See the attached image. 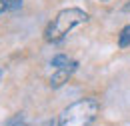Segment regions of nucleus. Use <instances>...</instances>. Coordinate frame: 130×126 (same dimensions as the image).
Here are the masks:
<instances>
[{"instance_id": "obj_10", "label": "nucleus", "mask_w": 130, "mask_h": 126, "mask_svg": "<svg viewBox=\"0 0 130 126\" xmlns=\"http://www.w3.org/2000/svg\"><path fill=\"white\" fill-rule=\"evenodd\" d=\"M98 2H108V0H98Z\"/></svg>"}, {"instance_id": "obj_7", "label": "nucleus", "mask_w": 130, "mask_h": 126, "mask_svg": "<svg viewBox=\"0 0 130 126\" xmlns=\"http://www.w3.org/2000/svg\"><path fill=\"white\" fill-rule=\"evenodd\" d=\"M72 60L66 56V54H56L52 60H50V64L54 66V68H62V66H66V64H70Z\"/></svg>"}, {"instance_id": "obj_3", "label": "nucleus", "mask_w": 130, "mask_h": 126, "mask_svg": "<svg viewBox=\"0 0 130 126\" xmlns=\"http://www.w3.org/2000/svg\"><path fill=\"white\" fill-rule=\"evenodd\" d=\"M76 68H78V62L76 60H72L70 64H66L62 68H54V72H52V76H50V88H60L62 84H66L70 76L76 72Z\"/></svg>"}, {"instance_id": "obj_4", "label": "nucleus", "mask_w": 130, "mask_h": 126, "mask_svg": "<svg viewBox=\"0 0 130 126\" xmlns=\"http://www.w3.org/2000/svg\"><path fill=\"white\" fill-rule=\"evenodd\" d=\"M24 0H0V14H6V12H14L22 6Z\"/></svg>"}, {"instance_id": "obj_8", "label": "nucleus", "mask_w": 130, "mask_h": 126, "mask_svg": "<svg viewBox=\"0 0 130 126\" xmlns=\"http://www.w3.org/2000/svg\"><path fill=\"white\" fill-rule=\"evenodd\" d=\"M124 12H130V0H128V4L124 6Z\"/></svg>"}, {"instance_id": "obj_2", "label": "nucleus", "mask_w": 130, "mask_h": 126, "mask_svg": "<svg viewBox=\"0 0 130 126\" xmlns=\"http://www.w3.org/2000/svg\"><path fill=\"white\" fill-rule=\"evenodd\" d=\"M100 112V102L96 98H80L66 106L58 116V126H92Z\"/></svg>"}, {"instance_id": "obj_1", "label": "nucleus", "mask_w": 130, "mask_h": 126, "mask_svg": "<svg viewBox=\"0 0 130 126\" xmlns=\"http://www.w3.org/2000/svg\"><path fill=\"white\" fill-rule=\"evenodd\" d=\"M86 20H88V12H84L82 8H64L50 20V24L44 30V40L50 44H58Z\"/></svg>"}, {"instance_id": "obj_9", "label": "nucleus", "mask_w": 130, "mask_h": 126, "mask_svg": "<svg viewBox=\"0 0 130 126\" xmlns=\"http://www.w3.org/2000/svg\"><path fill=\"white\" fill-rule=\"evenodd\" d=\"M0 80H2V68H0Z\"/></svg>"}, {"instance_id": "obj_6", "label": "nucleus", "mask_w": 130, "mask_h": 126, "mask_svg": "<svg viewBox=\"0 0 130 126\" xmlns=\"http://www.w3.org/2000/svg\"><path fill=\"white\" fill-rule=\"evenodd\" d=\"M24 124H26V114L24 112H18L12 118L6 120V126H24Z\"/></svg>"}, {"instance_id": "obj_5", "label": "nucleus", "mask_w": 130, "mask_h": 126, "mask_svg": "<svg viewBox=\"0 0 130 126\" xmlns=\"http://www.w3.org/2000/svg\"><path fill=\"white\" fill-rule=\"evenodd\" d=\"M118 46L120 48H128L130 46V24H126L120 34H118Z\"/></svg>"}]
</instances>
